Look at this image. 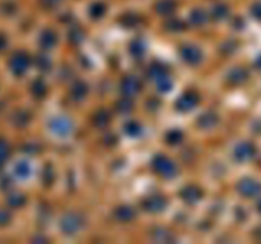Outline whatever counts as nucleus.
Masks as SVG:
<instances>
[{
	"label": "nucleus",
	"instance_id": "f257e3e1",
	"mask_svg": "<svg viewBox=\"0 0 261 244\" xmlns=\"http://www.w3.org/2000/svg\"><path fill=\"white\" fill-rule=\"evenodd\" d=\"M27 66V60L23 55H17L15 57H13L12 60V69L14 73H23Z\"/></svg>",
	"mask_w": 261,
	"mask_h": 244
},
{
	"label": "nucleus",
	"instance_id": "20e7f679",
	"mask_svg": "<svg viewBox=\"0 0 261 244\" xmlns=\"http://www.w3.org/2000/svg\"><path fill=\"white\" fill-rule=\"evenodd\" d=\"M8 220H9V215L5 211H0V225L7 223Z\"/></svg>",
	"mask_w": 261,
	"mask_h": 244
},
{
	"label": "nucleus",
	"instance_id": "7ed1b4c3",
	"mask_svg": "<svg viewBox=\"0 0 261 244\" xmlns=\"http://www.w3.org/2000/svg\"><path fill=\"white\" fill-rule=\"evenodd\" d=\"M15 170H17V174L24 175L25 173H27V167H25V164H23V163H20V164L17 165V168H15Z\"/></svg>",
	"mask_w": 261,
	"mask_h": 244
},
{
	"label": "nucleus",
	"instance_id": "f03ea898",
	"mask_svg": "<svg viewBox=\"0 0 261 244\" xmlns=\"http://www.w3.org/2000/svg\"><path fill=\"white\" fill-rule=\"evenodd\" d=\"M8 157V146L5 142L0 141V163Z\"/></svg>",
	"mask_w": 261,
	"mask_h": 244
},
{
	"label": "nucleus",
	"instance_id": "39448f33",
	"mask_svg": "<svg viewBox=\"0 0 261 244\" xmlns=\"http://www.w3.org/2000/svg\"><path fill=\"white\" fill-rule=\"evenodd\" d=\"M5 46V40H4V37H3L2 35H0V50H2L3 47H4Z\"/></svg>",
	"mask_w": 261,
	"mask_h": 244
}]
</instances>
